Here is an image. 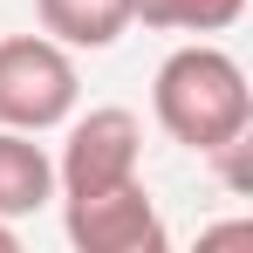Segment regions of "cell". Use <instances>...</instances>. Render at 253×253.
Returning a JSON list of instances; mask_svg holds the SVG:
<instances>
[{
  "label": "cell",
  "instance_id": "6da1fadb",
  "mask_svg": "<svg viewBox=\"0 0 253 253\" xmlns=\"http://www.w3.org/2000/svg\"><path fill=\"white\" fill-rule=\"evenodd\" d=\"M158 124L185 144V151H219L233 137H247V76L233 55L219 48H178L158 69Z\"/></svg>",
  "mask_w": 253,
  "mask_h": 253
},
{
  "label": "cell",
  "instance_id": "7a4b0ae2",
  "mask_svg": "<svg viewBox=\"0 0 253 253\" xmlns=\"http://www.w3.org/2000/svg\"><path fill=\"white\" fill-rule=\"evenodd\" d=\"M69 103H76V69L55 42H35V35L0 42V124L48 130L69 117Z\"/></svg>",
  "mask_w": 253,
  "mask_h": 253
},
{
  "label": "cell",
  "instance_id": "3957f363",
  "mask_svg": "<svg viewBox=\"0 0 253 253\" xmlns=\"http://www.w3.org/2000/svg\"><path fill=\"white\" fill-rule=\"evenodd\" d=\"M69 240L83 253H165V226L144 199V185L124 178L110 192L69 199Z\"/></svg>",
  "mask_w": 253,
  "mask_h": 253
},
{
  "label": "cell",
  "instance_id": "277c9868",
  "mask_svg": "<svg viewBox=\"0 0 253 253\" xmlns=\"http://www.w3.org/2000/svg\"><path fill=\"white\" fill-rule=\"evenodd\" d=\"M124 178H137V117L130 110H89L76 124V137H69V158H62L69 199L110 192Z\"/></svg>",
  "mask_w": 253,
  "mask_h": 253
},
{
  "label": "cell",
  "instance_id": "5b68a950",
  "mask_svg": "<svg viewBox=\"0 0 253 253\" xmlns=\"http://www.w3.org/2000/svg\"><path fill=\"white\" fill-rule=\"evenodd\" d=\"M42 7V28L62 35L76 48H110L130 28V0H35Z\"/></svg>",
  "mask_w": 253,
  "mask_h": 253
},
{
  "label": "cell",
  "instance_id": "8992f818",
  "mask_svg": "<svg viewBox=\"0 0 253 253\" xmlns=\"http://www.w3.org/2000/svg\"><path fill=\"white\" fill-rule=\"evenodd\" d=\"M48 185H55V171H48L42 144L0 130V212H35L48 199Z\"/></svg>",
  "mask_w": 253,
  "mask_h": 253
},
{
  "label": "cell",
  "instance_id": "52a82bcc",
  "mask_svg": "<svg viewBox=\"0 0 253 253\" xmlns=\"http://www.w3.org/2000/svg\"><path fill=\"white\" fill-rule=\"evenodd\" d=\"M240 7H247V0H130V14H144L151 28H199V35L233 28Z\"/></svg>",
  "mask_w": 253,
  "mask_h": 253
},
{
  "label": "cell",
  "instance_id": "ba28073f",
  "mask_svg": "<svg viewBox=\"0 0 253 253\" xmlns=\"http://www.w3.org/2000/svg\"><path fill=\"white\" fill-rule=\"evenodd\" d=\"M0 253H14V233H7V226H0Z\"/></svg>",
  "mask_w": 253,
  "mask_h": 253
}]
</instances>
